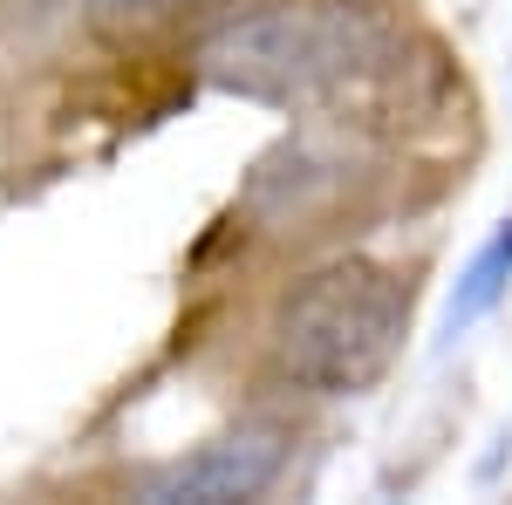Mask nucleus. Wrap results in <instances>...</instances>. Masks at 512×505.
Listing matches in <instances>:
<instances>
[{"label":"nucleus","instance_id":"nucleus-2","mask_svg":"<svg viewBox=\"0 0 512 505\" xmlns=\"http://www.w3.org/2000/svg\"><path fill=\"white\" fill-rule=\"evenodd\" d=\"M410 335V287L376 260H328L274 308V362L315 396H362L390 376Z\"/></svg>","mask_w":512,"mask_h":505},{"label":"nucleus","instance_id":"nucleus-1","mask_svg":"<svg viewBox=\"0 0 512 505\" xmlns=\"http://www.w3.org/2000/svg\"><path fill=\"white\" fill-rule=\"evenodd\" d=\"M403 62V28L376 0H260L198 41V76L246 103H335Z\"/></svg>","mask_w":512,"mask_h":505},{"label":"nucleus","instance_id":"nucleus-5","mask_svg":"<svg viewBox=\"0 0 512 505\" xmlns=\"http://www.w3.org/2000/svg\"><path fill=\"white\" fill-rule=\"evenodd\" d=\"M103 14H158V7H178V0H96Z\"/></svg>","mask_w":512,"mask_h":505},{"label":"nucleus","instance_id":"nucleus-3","mask_svg":"<svg viewBox=\"0 0 512 505\" xmlns=\"http://www.w3.org/2000/svg\"><path fill=\"white\" fill-rule=\"evenodd\" d=\"M287 451H294L287 424H239L212 444H198L192 458L158 465L137 492L151 505H239V499H260L287 471Z\"/></svg>","mask_w":512,"mask_h":505},{"label":"nucleus","instance_id":"nucleus-4","mask_svg":"<svg viewBox=\"0 0 512 505\" xmlns=\"http://www.w3.org/2000/svg\"><path fill=\"white\" fill-rule=\"evenodd\" d=\"M512 280V219L499 226V233L478 246V260L465 267V280H458V294H451V314H444V328L451 335H465L472 321H485V314L499 308V294H506Z\"/></svg>","mask_w":512,"mask_h":505}]
</instances>
